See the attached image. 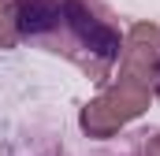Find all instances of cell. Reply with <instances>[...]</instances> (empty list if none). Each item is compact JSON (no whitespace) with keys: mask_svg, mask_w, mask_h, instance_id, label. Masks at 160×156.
<instances>
[{"mask_svg":"<svg viewBox=\"0 0 160 156\" xmlns=\"http://www.w3.org/2000/svg\"><path fill=\"white\" fill-rule=\"evenodd\" d=\"M22 41L19 34V19H15V7L8 0H0V48H15Z\"/></svg>","mask_w":160,"mask_h":156,"instance_id":"obj_4","label":"cell"},{"mask_svg":"<svg viewBox=\"0 0 160 156\" xmlns=\"http://www.w3.org/2000/svg\"><path fill=\"white\" fill-rule=\"evenodd\" d=\"M19 34L48 52L67 56L93 82H108L123 52L119 34L93 11V0H11Z\"/></svg>","mask_w":160,"mask_h":156,"instance_id":"obj_1","label":"cell"},{"mask_svg":"<svg viewBox=\"0 0 160 156\" xmlns=\"http://www.w3.org/2000/svg\"><path fill=\"white\" fill-rule=\"evenodd\" d=\"M153 93L142 89V85H130V82H112L101 97H93L86 108H82V130L89 138H112L116 130H123L130 119H138L149 108Z\"/></svg>","mask_w":160,"mask_h":156,"instance_id":"obj_2","label":"cell"},{"mask_svg":"<svg viewBox=\"0 0 160 156\" xmlns=\"http://www.w3.org/2000/svg\"><path fill=\"white\" fill-rule=\"evenodd\" d=\"M157 78H160V30L153 22H138V26H130V34L123 41L119 82L157 93Z\"/></svg>","mask_w":160,"mask_h":156,"instance_id":"obj_3","label":"cell"},{"mask_svg":"<svg viewBox=\"0 0 160 156\" xmlns=\"http://www.w3.org/2000/svg\"><path fill=\"white\" fill-rule=\"evenodd\" d=\"M157 89H160V78H157Z\"/></svg>","mask_w":160,"mask_h":156,"instance_id":"obj_6","label":"cell"},{"mask_svg":"<svg viewBox=\"0 0 160 156\" xmlns=\"http://www.w3.org/2000/svg\"><path fill=\"white\" fill-rule=\"evenodd\" d=\"M145 156H160V134H153V138L145 141Z\"/></svg>","mask_w":160,"mask_h":156,"instance_id":"obj_5","label":"cell"}]
</instances>
